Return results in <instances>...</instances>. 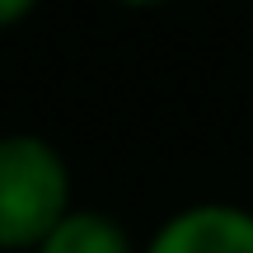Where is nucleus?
<instances>
[{
  "label": "nucleus",
  "mask_w": 253,
  "mask_h": 253,
  "mask_svg": "<svg viewBox=\"0 0 253 253\" xmlns=\"http://www.w3.org/2000/svg\"><path fill=\"white\" fill-rule=\"evenodd\" d=\"M38 5H42V0H0V33H5V28H19L24 19H33Z\"/></svg>",
  "instance_id": "4"
},
{
  "label": "nucleus",
  "mask_w": 253,
  "mask_h": 253,
  "mask_svg": "<svg viewBox=\"0 0 253 253\" xmlns=\"http://www.w3.org/2000/svg\"><path fill=\"white\" fill-rule=\"evenodd\" d=\"M141 253H253V211L239 202H188L169 211Z\"/></svg>",
  "instance_id": "2"
},
{
  "label": "nucleus",
  "mask_w": 253,
  "mask_h": 253,
  "mask_svg": "<svg viewBox=\"0 0 253 253\" xmlns=\"http://www.w3.org/2000/svg\"><path fill=\"white\" fill-rule=\"evenodd\" d=\"M75 207L61 145L38 131H0V253H33Z\"/></svg>",
  "instance_id": "1"
},
{
  "label": "nucleus",
  "mask_w": 253,
  "mask_h": 253,
  "mask_svg": "<svg viewBox=\"0 0 253 253\" xmlns=\"http://www.w3.org/2000/svg\"><path fill=\"white\" fill-rule=\"evenodd\" d=\"M108 5H118V9H136V14H145V9H164V5H173V0H108Z\"/></svg>",
  "instance_id": "5"
},
{
  "label": "nucleus",
  "mask_w": 253,
  "mask_h": 253,
  "mask_svg": "<svg viewBox=\"0 0 253 253\" xmlns=\"http://www.w3.org/2000/svg\"><path fill=\"white\" fill-rule=\"evenodd\" d=\"M33 253H141V244L113 211L71 207Z\"/></svg>",
  "instance_id": "3"
}]
</instances>
